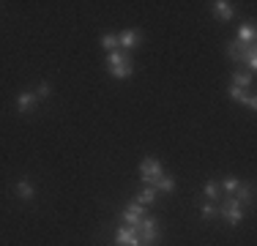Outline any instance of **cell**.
I'll list each match as a JSON object with an SVG mask.
<instances>
[{
	"label": "cell",
	"instance_id": "cell-1",
	"mask_svg": "<svg viewBox=\"0 0 257 246\" xmlns=\"http://www.w3.org/2000/svg\"><path fill=\"white\" fill-rule=\"evenodd\" d=\"M107 69L112 79H132L134 77V63H132V52L115 49L107 55Z\"/></svg>",
	"mask_w": 257,
	"mask_h": 246
},
{
	"label": "cell",
	"instance_id": "cell-2",
	"mask_svg": "<svg viewBox=\"0 0 257 246\" xmlns=\"http://www.w3.org/2000/svg\"><path fill=\"white\" fill-rule=\"evenodd\" d=\"M134 230H137L140 246H159V241H162V230H159V221L156 219L145 216L137 227H134Z\"/></svg>",
	"mask_w": 257,
	"mask_h": 246
},
{
	"label": "cell",
	"instance_id": "cell-3",
	"mask_svg": "<svg viewBox=\"0 0 257 246\" xmlns=\"http://www.w3.org/2000/svg\"><path fill=\"white\" fill-rule=\"evenodd\" d=\"M159 175H164V170H162V164H159V159L145 156L143 162H140V178H143V183H145V186H151V183H154Z\"/></svg>",
	"mask_w": 257,
	"mask_h": 246
},
{
	"label": "cell",
	"instance_id": "cell-4",
	"mask_svg": "<svg viewBox=\"0 0 257 246\" xmlns=\"http://www.w3.org/2000/svg\"><path fill=\"white\" fill-rule=\"evenodd\" d=\"M219 213H222L224 219H227V224L230 227H238L243 221V208L238 205L235 200H232V197H227V200H224V205L219 208Z\"/></svg>",
	"mask_w": 257,
	"mask_h": 246
},
{
	"label": "cell",
	"instance_id": "cell-5",
	"mask_svg": "<svg viewBox=\"0 0 257 246\" xmlns=\"http://www.w3.org/2000/svg\"><path fill=\"white\" fill-rule=\"evenodd\" d=\"M120 219H123V224H126V227H137L140 221L145 219V205H140L137 200L128 202V205L123 208V216H120Z\"/></svg>",
	"mask_w": 257,
	"mask_h": 246
},
{
	"label": "cell",
	"instance_id": "cell-6",
	"mask_svg": "<svg viewBox=\"0 0 257 246\" xmlns=\"http://www.w3.org/2000/svg\"><path fill=\"white\" fill-rule=\"evenodd\" d=\"M115 246H140L137 230H134V227L120 224L118 230H115Z\"/></svg>",
	"mask_w": 257,
	"mask_h": 246
},
{
	"label": "cell",
	"instance_id": "cell-7",
	"mask_svg": "<svg viewBox=\"0 0 257 246\" xmlns=\"http://www.w3.org/2000/svg\"><path fill=\"white\" fill-rule=\"evenodd\" d=\"M140 41H143V33H140V30H134V28L118 33V47L123 49V52H128V49H137Z\"/></svg>",
	"mask_w": 257,
	"mask_h": 246
},
{
	"label": "cell",
	"instance_id": "cell-8",
	"mask_svg": "<svg viewBox=\"0 0 257 246\" xmlns=\"http://www.w3.org/2000/svg\"><path fill=\"white\" fill-rule=\"evenodd\" d=\"M232 200H235L241 208H243V205H252V202H254V186H252V183H238Z\"/></svg>",
	"mask_w": 257,
	"mask_h": 246
},
{
	"label": "cell",
	"instance_id": "cell-9",
	"mask_svg": "<svg viewBox=\"0 0 257 246\" xmlns=\"http://www.w3.org/2000/svg\"><path fill=\"white\" fill-rule=\"evenodd\" d=\"M36 101H39V98H36L33 90H22V93L17 96V109H20L22 115H28V112L36 109Z\"/></svg>",
	"mask_w": 257,
	"mask_h": 246
},
{
	"label": "cell",
	"instance_id": "cell-10",
	"mask_svg": "<svg viewBox=\"0 0 257 246\" xmlns=\"http://www.w3.org/2000/svg\"><path fill=\"white\" fill-rule=\"evenodd\" d=\"M211 11H213V17L222 20V22H230L232 17H235V9H232V3H227V0H216Z\"/></svg>",
	"mask_w": 257,
	"mask_h": 246
},
{
	"label": "cell",
	"instance_id": "cell-11",
	"mask_svg": "<svg viewBox=\"0 0 257 246\" xmlns=\"http://www.w3.org/2000/svg\"><path fill=\"white\" fill-rule=\"evenodd\" d=\"M254 36H257V30H254V22H243L241 28H238V36H235V41H238V44H243V47H249V44H254Z\"/></svg>",
	"mask_w": 257,
	"mask_h": 246
},
{
	"label": "cell",
	"instance_id": "cell-12",
	"mask_svg": "<svg viewBox=\"0 0 257 246\" xmlns=\"http://www.w3.org/2000/svg\"><path fill=\"white\" fill-rule=\"evenodd\" d=\"M151 186H154L156 192H162V194H173L175 192V175H167V172H164V175H159Z\"/></svg>",
	"mask_w": 257,
	"mask_h": 246
},
{
	"label": "cell",
	"instance_id": "cell-13",
	"mask_svg": "<svg viewBox=\"0 0 257 246\" xmlns=\"http://www.w3.org/2000/svg\"><path fill=\"white\" fill-rule=\"evenodd\" d=\"M17 197H20L22 202H30L36 197V189H33V183H30L28 178H20V181H17Z\"/></svg>",
	"mask_w": 257,
	"mask_h": 246
},
{
	"label": "cell",
	"instance_id": "cell-14",
	"mask_svg": "<svg viewBox=\"0 0 257 246\" xmlns=\"http://www.w3.org/2000/svg\"><path fill=\"white\" fill-rule=\"evenodd\" d=\"M249 85H252V74L249 71H232V88H241V90H246Z\"/></svg>",
	"mask_w": 257,
	"mask_h": 246
},
{
	"label": "cell",
	"instance_id": "cell-15",
	"mask_svg": "<svg viewBox=\"0 0 257 246\" xmlns=\"http://www.w3.org/2000/svg\"><path fill=\"white\" fill-rule=\"evenodd\" d=\"M243 52H246V47L238 44V41H230V44H227V58L232 60V63H241V60H243Z\"/></svg>",
	"mask_w": 257,
	"mask_h": 246
},
{
	"label": "cell",
	"instance_id": "cell-16",
	"mask_svg": "<svg viewBox=\"0 0 257 246\" xmlns=\"http://www.w3.org/2000/svg\"><path fill=\"white\" fill-rule=\"evenodd\" d=\"M156 197H159V192H156L154 186H145L143 192L137 194V202H140V205H154V202H156Z\"/></svg>",
	"mask_w": 257,
	"mask_h": 246
},
{
	"label": "cell",
	"instance_id": "cell-17",
	"mask_svg": "<svg viewBox=\"0 0 257 246\" xmlns=\"http://www.w3.org/2000/svg\"><path fill=\"white\" fill-rule=\"evenodd\" d=\"M203 197H205V200H208V202H216V200H219V183H216V181H213V178H211V181H205V189H203Z\"/></svg>",
	"mask_w": 257,
	"mask_h": 246
},
{
	"label": "cell",
	"instance_id": "cell-18",
	"mask_svg": "<svg viewBox=\"0 0 257 246\" xmlns=\"http://www.w3.org/2000/svg\"><path fill=\"white\" fill-rule=\"evenodd\" d=\"M243 60H246V69H249V71L257 69V47H254V44L246 47V52H243Z\"/></svg>",
	"mask_w": 257,
	"mask_h": 246
},
{
	"label": "cell",
	"instance_id": "cell-19",
	"mask_svg": "<svg viewBox=\"0 0 257 246\" xmlns=\"http://www.w3.org/2000/svg\"><path fill=\"white\" fill-rule=\"evenodd\" d=\"M200 216H203L205 221H211V219L219 216V208L213 205V202H203V208H200Z\"/></svg>",
	"mask_w": 257,
	"mask_h": 246
},
{
	"label": "cell",
	"instance_id": "cell-20",
	"mask_svg": "<svg viewBox=\"0 0 257 246\" xmlns=\"http://www.w3.org/2000/svg\"><path fill=\"white\" fill-rule=\"evenodd\" d=\"M101 47L109 49V52L120 49V47H118V36H115V33H104V36H101Z\"/></svg>",
	"mask_w": 257,
	"mask_h": 246
},
{
	"label": "cell",
	"instance_id": "cell-21",
	"mask_svg": "<svg viewBox=\"0 0 257 246\" xmlns=\"http://www.w3.org/2000/svg\"><path fill=\"white\" fill-rule=\"evenodd\" d=\"M33 93H36V98H39V101H47V98L52 96V85H50V82H41L39 88L33 90Z\"/></svg>",
	"mask_w": 257,
	"mask_h": 246
},
{
	"label": "cell",
	"instance_id": "cell-22",
	"mask_svg": "<svg viewBox=\"0 0 257 246\" xmlns=\"http://www.w3.org/2000/svg\"><path fill=\"white\" fill-rule=\"evenodd\" d=\"M238 183H241V181H238L235 175H227V178L222 181V189H224V192H227V194L232 197V194H235V189H238Z\"/></svg>",
	"mask_w": 257,
	"mask_h": 246
},
{
	"label": "cell",
	"instance_id": "cell-23",
	"mask_svg": "<svg viewBox=\"0 0 257 246\" xmlns=\"http://www.w3.org/2000/svg\"><path fill=\"white\" fill-rule=\"evenodd\" d=\"M246 90H241V88H230V98H232V101H238V104H243V101H246Z\"/></svg>",
	"mask_w": 257,
	"mask_h": 246
},
{
	"label": "cell",
	"instance_id": "cell-24",
	"mask_svg": "<svg viewBox=\"0 0 257 246\" xmlns=\"http://www.w3.org/2000/svg\"><path fill=\"white\" fill-rule=\"evenodd\" d=\"M243 104H246L249 109H257V96H252V93H249V96H246V101H243Z\"/></svg>",
	"mask_w": 257,
	"mask_h": 246
}]
</instances>
